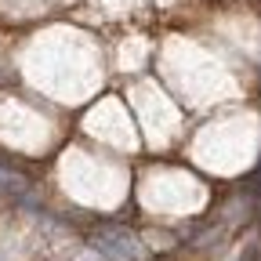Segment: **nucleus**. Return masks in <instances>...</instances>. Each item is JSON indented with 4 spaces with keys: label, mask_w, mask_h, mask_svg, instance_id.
Segmentation results:
<instances>
[{
    "label": "nucleus",
    "mask_w": 261,
    "mask_h": 261,
    "mask_svg": "<svg viewBox=\"0 0 261 261\" xmlns=\"http://www.w3.org/2000/svg\"><path fill=\"white\" fill-rule=\"evenodd\" d=\"M0 192L11 196V200H22V196L29 192V178L18 174L15 167H8V163H0Z\"/></svg>",
    "instance_id": "2"
},
{
    "label": "nucleus",
    "mask_w": 261,
    "mask_h": 261,
    "mask_svg": "<svg viewBox=\"0 0 261 261\" xmlns=\"http://www.w3.org/2000/svg\"><path fill=\"white\" fill-rule=\"evenodd\" d=\"M91 247L106 261H145V243L127 225H98L91 232Z\"/></svg>",
    "instance_id": "1"
}]
</instances>
